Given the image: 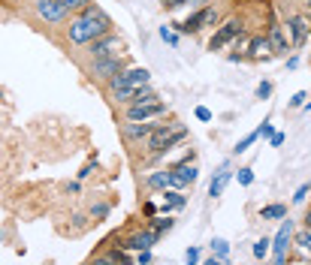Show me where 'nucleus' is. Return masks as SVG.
<instances>
[{"label":"nucleus","instance_id":"nucleus-1","mask_svg":"<svg viewBox=\"0 0 311 265\" xmlns=\"http://www.w3.org/2000/svg\"><path fill=\"white\" fill-rule=\"evenodd\" d=\"M109 15H106L103 9H97V6H85L82 9V15L69 24V39L73 42H94V39H100L103 33H109Z\"/></svg>","mask_w":311,"mask_h":265},{"label":"nucleus","instance_id":"nucleus-2","mask_svg":"<svg viewBox=\"0 0 311 265\" xmlns=\"http://www.w3.org/2000/svg\"><path fill=\"white\" fill-rule=\"evenodd\" d=\"M187 136V130L184 127H178V124H166V127H154V132L148 136V148L154 151V154H163V151H170V148H175L181 139Z\"/></svg>","mask_w":311,"mask_h":265},{"label":"nucleus","instance_id":"nucleus-3","mask_svg":"<svg viewBox=\"0 0 311 265\" xmlns=\"http://www.w3.org/2000/svg\"><path fill=\"white\" fill-rule=\"evenodd\" d=\"M218 21V9L214 6H203L197 15H190L184 24H178V31L181 33H197V31H203V28H211Z\"/></svg>","mask_w":311,"mask_h":265},{"label":"nucleus","instance_id":"nucleus-4","mask_svg":"<svg viewBox=\"0 0 311 265\" xmlns=\"http://www.w3.org/2000/svg\"><path fill=\"white\" fill-rule=\"evenodd\" d=\"M148 78H151V72L148 69H142V66H136V69H121L115 78H112V91H118V88H139V85H148Z\"/></svg>","mask_w":311,"mask_h":265},{"label":"nucleus","instance_id":"nucleus-5","mask_svg":"<svg viewBox=\"0 0 311 265\" xmlns=\"http://www.w3.org/2000/svg\"><path fill=\"white\" fill-rule=\"evenodd\" d=\"M239 33H242V24H239V21H227L224 28H218V33L208 39V51H221V48H224L227 42H233Z\"/></svg>","mask_w":311,"mask_h":265},{"label":"nucleus","instance_id":"nucleus-6","mask_svg":"<svg viewBox=\"0 0 311 265\" xmlns=\"http://www.w3.org/2000/svg\"><path fill=\"white\" fill-rule=\"evenodd\" d=\"M124 48L121 36H112V33H103L100 39H94V58H115L118 51Z\"/></svg>","mask_w":311,"mask_h":265},{"label":"nucleus","instance_id":"nucleus-7","mask_svg":"<svg viewBox=\"0 0 311 265\" xmlns=\"http://www.w3.org/2000/svg\"><path fill=\"white\" fill-rule=\"evenodd\" d=\"M290 235H293V223L290 220H284L281 223V229H278L275 241H272V259L275 262H284L287 259V244H290Z\"/></svg>","mask_w":311,"mask_h":265},{"label":"nucleus","instance_id":"nucleus-8","mask_svg":"<svg viewBox=\"0 0 311 265\" xmlns=\"http://www.w3.org/2000/svg\"><path fill=\"white\" fill-rule=\"evenodd\" d=\"M121 69H124V61L115 55V58H97V64H94L91 72H94L97 78H115Z\"/></svg>","mask_w":311,"mask_h":265},{"label":"nucleus","instance_id":"nucleus-9","mask_svg":"<svg viewBox=\"0 0 311 265\" xmlns=\"http://www.w3.org/2000/svg\"><path fill=\"white\" fill-rule=\"evenodd\" d=\"M157 115H163V102L157 99V102H142V105H130L127 109V118L130 121H151V118H157Z\"/></svg>","mask_w":311,"mask_h":265},{"label":"nucleus","instance_id":"nucleus-10","mask_svg":"<svg viewBox=\"0 0 311 265\" xmlns=\"http://www.w3.org/2000/svg\"><path fill=\"white\" fill-rule=\"evenodd\" d=\"M36 12L45 18V21H61L67 15V6L61 0H36Z\"/></svg>","mask_w":311,"mask_h":265},{"label":"nucleus","instance_id":"nucleus-11","mask_svg":"<svg viewBox=\"0 0 311 265\" xmlns=\"http://www.w3.org/2000/svg\"><path fill=\"white\" fill-rule=\"evenodd\" d=\"M170 175H173V187H187V184H194L197 181V166H190V163H181V166H175V169H170Z\"/></svg>","mask_w":311,"mask_h":265},{"label":"nucleus","instance_id":"nucleus-12","mask_svg":"<svg viewBox=\"0 0 311 265\" xmlns=\"http://www.w3.org/2000/svg\"><path fill=\"white\" fill-rule=\"evenodd\" d=\"M157 241V232H142V235H130L124 241L127 250H151V244Z\"/></svg>","mask_w":311,"mask_h":265},{"label":"nucleus","instance_id":"nucleus-13","mask_svg":"<svg viewBox=\"0 0 311 265\" xmlns=\"http://www.w3.org/2000/svg\"><path fill=\"white\" fill-rule=\"evenodd\" d=\"M308 31L311 24L305 21V18H290V33H293V45H305V39H308Z\"/></svg>","mask_w":311,"mask_h":265},{"label":"nucleus","instance_id":"nucleus-14","mask_svg":"<svg viewBox=\"0 0 311 265\" xmlns=\"http://www.w3.org/2000/svg\"><path fill=\"white\" fill-rule=\"evenodd\" d=\"M154 127H157V124H145V121H142V124H139V121H133V124H127V139H148V136H151V132H154Z\"/></svg>","mask_w":311,"mask_h":265},{"label":"nucleus","instance_id":"nucleus-15","mask_svg":"<svg viewBox=\"0 0 311 265\" xmlns=\"http://www.w3.org/2000/svg\"><path fill=\"white\" fill-rule=\"evenodd\" d=\"M227 181H230V169L224 166V169L211 178V184H208V196H221V193H224V187H227Z\"/></svg>","mask_w":311,"mask_h":265},{"label":"nucleus","instance_id":"nucleus-16","mask_svg":"<svg viewBox=\"0 0 311 265\" xmlns=\"http://www.w3.org/2000/svg\"><path fill=\"white\" fill-rule=\"evenodd\" d=\"M269 45H272V51H287V33H284V28H272L269 31Z\"/></svg>","mask_w":311,"mask_h":265},{"label":"nucleus","instance_id":"nucleus-17","mask_svg":"<svg viewBox=\"0 0 311 265\" xmlns=\"http://www.w3.org/2000/svg\"><path fill=\"white\" fill-rule=\"evenodd\" d=\"M266 55H272L269 36H263V39H254V42H251V55H248V58H266Z\"/></svg>","mask_w":311,"mask_h":265},{"label":"nucleus","instance_id":"nucleus-18","mask_svg":"<svg viewBox=\"0 0 311 265\" xmlns=\"http://www.w3.org/2000/svg\"><path fill=\"white\" fill-rule=\"evenodd\" d=\"M148 187H154V190L173 187V175H170V172H154V175H148Z\"/></svg>","mask_w":311,"mask_h":265},{"label":"nucleus","instance_id":"nucleus-19","mask_svg":"<svg viewBox=\"0 0 311 265\" xmlns=\"http://www.w3.org/2000/svg\"><path fill=\"white\" fill-rule=\"evenodd\" d=\"M251 42H254V39H251V36H245V33L236 36V55H233V61H236V58H248V55H251Z\"/></svg>","mask_w":311,"mask_h":265},{"label":"nucleus","instance_id":"nucleus-20","mask_svg":"<svg viewBox=\"0 0 311 265\" xmlns=\"http://www.w3.org/2000/svg\"><path fill=\"white\" fill-rule=\"evenodd\" d=\"M260 217H263V220H278V217H287V208H284V205H266V208L260 211Z\"/></svg>","mask_w":311,"mask_h":265},{"label":"nucleus","instance_id":"nucleus-21","mask_svg":"<svg viewBox=\"0 0 311 265\" xmlns=\"http://www.w3.org/2000/svg\"><path fill=\"white\" fill-rule=\"evenodd\" d=\"M181 205H184V196H181V193H173V190L163 193V211H170V208H181Z\"/></svg>","mask_w":311,"mask_h":265},{"label":"nucleus","instance_id":"nucleus-22","mask_svg":"<svg viewBox=\"0 0 311 265\" xmlns=\"http://www.w3.org/2000/svg\"><path fill=\"white\" fill-rule=\"evenodd\" d=\"M211 250H214V256H218V259H227V253H230V244H227L224 238H214V241H211Z\"/></svg>","mask_w":311,"mask_h":265},{"label":"nucleus","instance_id":"nucleus-23","mask_svg":"<svg viewBox=\"0 0 311 265\" xmlns=\"http://www.w3.org/2000/svg\"><path fill=\"white\" fill-rule=\"evenodd\" d=\"M257 139H260V127H257V130H254V132H248V136H245L242 142L236 145V151H239V154H242V151H248V148H251V145H254Z\"/></svg>","mask_w":311,"mask_h":265},{"label":"nucleus","instance_id":"nucleus-24","mask_svg":"<svg viewBox=\"0 0 311 265\" xmlns=\"http://www.w3.org/2000/svg\"><path fill=\"white\" fill-rule=\"evenodd\" d=\"M296 244H299L305 253H311V226H308V229H302L299 235H296Z\"/></svg>","mask_w":311,"mask_h":265},{"label":"nucleus","instance_id":"nucleus-25","mask_svg":"<svg viewBox=\"0 0 311 265\" xmlns=\"http://www.w3.org/2000/svg\"><path fill=\"white\" fill-rule=\"evenodd\" d=\"M269 244H272V241H269V238H260V241H257V244H254V256H257V259H263V256H266V253H269Z\"/></svg>","mask_w":311,"mask_h":265},{"label":"nucleus","instance_id":"nucleus-26","mask_svg":"<svg viewBox=\"0 0 311 265\" xmlns=\"http://www.w3.org/2000/svg\"><path fill=\"white\" fill-rule=\"evenodd\" d=\"M163 229H173V220H170V217H166V220H163V217H157V220L151 223V232H157V235H160Z\"/></svg>","mask_w":311,"mask_h":265},{"label":"nucleus","instance_id":"nucleus-27","mask_svg":"<svg viewBox=\"0 0 311 265\" xmlns=\"http://www.w3.org/2000/svg\"><path fill=\"white\" fill-rule=\"evenodd\" d=\"M239 184H245V187L254 184V172L251 169H239Z\"/></svg>","mask_w":311,"mask_h":265},{"label":"nucleus","instance_id":"nucleus-28","mask_svg":"<svg viewBox=\"0 0 311 265\" xmlns=\"http://www.w3.org/2000/svg\"><path fill=\"white\" fill-rule=\"evenodd\" d=\"M160 36H163V42H170V45H175V42H178V36H175L170 28H160Z\"/></svg>","mask_w":311,"mask_h":265},{"label":"nucleus","instance_id":"nucleus-29","mask_svg":"<svg viewBox=\"0 0 311 265\" xmlns=\"http://www.w3.org/2000/svg\"><path fill=\"white\" fill-rule=\"evenodd\" d=\"M61 3H64L67 9H85V6H88V0H61Z\"/></svg>","mask_w":311,"mask_h":265},{"label":"nucleus","instance_id":"nucleus-30","mask_svg":"<svg viewBox=\"0 0 311 265\" xmlns=\"http://www.w3.org/2000/svg\"><path fill=\"white\" fill-rule=\"evenodd\" d=\"M305 91H299V94H293V99H290V105H293V109H299V105H305Z\"/></svg>","mask_w":311,"mask_h":265},{"label":"nucleus","instance_id":"nucleus-31","mask_svg":"<svg viewBox=\"0 0 311 265\" xmlns=\"http://www.w3.org/2000/svg\"><path fill=\"white\" fill-rule=\"evenodd\" d=\"M308 190H311V184H302V187L296 190V196H293V202H302V199L308 196Z\"/></svg>","mask_w":311,"mask_h":265},{"label":"nucleus","instance_id":"nucleus-32","mask_svg":"<svg viewBox=\"0 0 311 265\" xmlns=\"http://www.w3.org/2000/svg\"><path fill=\"white\" fill-rule=\"evenodd\" d=\"M257 94H260V99H266L269 94H272V85H269V82H263V85L257 88Z\"/></svg>","mask_w":311,"mask_h":265},{"label":"nucleus","instance_id":"nucleus-33","mask_svg":"<svg viewBox=\"0 0 311 265\" xmlns=\"http://www.w3.org/2000/svg\"><path fill=\"white\" fill-rule=\"evenodd\" d=\"M197 118L200 121H211V112H208L206 105H197Z\"/></svg>","mask_w":311,"mask_h":265},{"label":"nucleus","instance_id":"nucleus-34","mask_svg":"<svg viewBox=\"0 0 311 265\" xmlns=\"http://www.w3.org/2000/svg\"><path fill=\"white\" fill-rule=\"evenodd\" d=\"M184 256H187V262H197V259H200V250H197V247H187Z\"/></svg>","mask_w":311,"mask_h":265},{"label":"nucleus","instance_id":"nucleus-35","mask_svg":"<svg viewBox=\"0 0 311 265\" xmlns=\"http://www.w3.org/2000/svg\"><path fill=\"white\" fill-rule=\"evenodd\" d=\"M269 142H272V145H281V142H284V132H272V136H269Z\"/></svg>","mask_w":311,"mask_h":265},{"label":"nucleus","instance_id":"nucleus-36","mask_svg":"<svg viewBox=\"0 0 311 265\" xmlns=\"http://www.w3.org/2000/svg\"><path fill=\"white\" fill-rule=\"evenodd\" d=\"M305 223H308V226H311V214H308V217H305Z\"/></svg>","mask_w":311,"mask_h":265},{"label":"nucleus","instance_id":"nucleus-37","mask_svg":"<svg viewBox=\"0 0 311 265\" xmlns=\"http://www.w3.org/2000/svg\"><path fill=\"white\" fill-rule=\"evenodd\" d=\"M305 105H308V109H311V99H308V102H305Z\"/></svg>","mask_w":311,"mask_h":265},{"label":"nucleus","instance_id":"nucleus-38","mask_svg":"<svg viewBox=\"0 0 311 265\" xmlns=\"http://www.w3.org/2000/svg\"><path fill=\"white\" fill-rule=\"evenodd\" d=\"M308 6H311V0H308Z\"/></svg>","mask_w":311,"mask_h":265}]
</instances>
